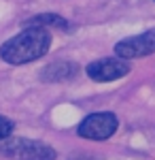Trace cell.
Listing matches in <instances>:
<instances>
[{
	"label": "cell",
	"mask_w": 155,
	"mask_h": 160,
	"mask_svg": "<svg viewBox=\"0 0 155 160\" xmlns=\"http://www.w3.org/2000/svg\"><path fill=\"white\" fill-rule=\"evenodd\" d=\"M51 49V32L45 28H24L19 34L11 37L7 43H2L0 47V58L19 66V64H28L34 62L43 56H47Z\"/></svg>",
	"instance_id": "cell-1"
},
{
	"label": "cell",
	"mask_w": 155,
	"mask_h": 160,
	"mask_svg": "<svg viewBox=\"0 0 155 160\" xmlns=\"http://www.w3.org/2000/svg\"><path fill=\"white\" fill-rule=\"evenodd\" d=\"M0 154L11 160H55L58 152L34 139H26V137H9L0 141Z\"/></svg>",
	"instance_id": "cell-2"
},
{
	"label": "cell",
	"mask_w": 155,
	"mask_h": 160,
	"mask_svg": "<svg viewBox=\"0 0 155 160\" xmlns=\"http://www.w3.org/2000/svg\"><path fill=\"white\" fill-rule=\"evenodd\" d=\"M119 128V120L115 113H92L87 115L83 122L79 124L77 135L81 139H89V141H106L117 132Z\"/></svg>",
	"instance_id": "cell-3"
},
{
	"label": "cell",
	"mask_w": 155,
	"mask_h": 160,
	"mask_svg": "<svg viewBox=\"0 0 155 160\" xmlns=\"http://www.w3.org/2000/svg\"><path fill=\"white\" fill-rule=\"evenodd\" d=\"M155 53V28L147 30L143 34L128 37L115 45V56L121 60H136V58H147Z\"/></svg>",
	"instance_id": "cell-4"
},
{
	"label": "cell",
	"mask_w": 155,
	"mask_h": 160,
	"mask_svg": "<svg viewBox=\"0 0 155 160\" xmlns=\"http://www.w3.org/2000/svg\"><path fill=\"white\" fill-rule=\"evenodd\" d=\"M130 62L121 60V58H102V60H96L92 64H87L85 73L89 79H94L98 83H106V81H117L121 77L130 73Z\"/></svg>",
	"instance_id": "cell-5"
},
{
	"label": "cell",
	"mask_w": 155,
	"mask_h": 160,
	"mask_svg": "<svg viewBox=\"0 0 155 160\" xmlns=\"http://www.w3.org/2000/svg\"><path fill=\"white\" fill-rule=\"evenodd\" d=\"M79 75V64L70 60H55L40 71V81L45 83H64Z\"/></svg>",
	"instance_id": "cell-6"
},
{
	"label": "cell",
	"mask_w": 155,
	"mask_h": 160,
	"mask_svg": "<svg viewBox=\"0 0 155 160\" xmlns=\"http://www.w3.org/2000/svg\"><path fill=\"white\" fill-rule=\"evenodd\" d=\"M26 28H53V30H62V32H68L70 30V24H68V19H64L62 15L58 13H40V15H36V17H30V19H26Z\"/></svg>",
	"instance_id": "cell-7"
},
{
	"label": "cell",
	"mask_w": 155,
	"mask_h": 160,
	"mask_svg": "<svg viewBox=\"0 0 155 160\" xmlns=\"http://www.w3.org/2000/svg\"><path fill=\"white\" fill-rule=\"evenodd\" d=\"M13 130H15V122L11 118H7V115H0V141L9 139L13 135Z\"/></svg>",
	"instance_id": "cell-8"
},
{
	"label": "cell",
	"mask_w": 155,
	"mask_h": 160,
	"mask_svg": "<svg viewBox=\"0 0 155 160\" xmlns=\"http://www.w3.org/2000/svg\"><path fill=\"white\" fill-rule=\"evenodd\" d=\"M85 160H94V158H85Z\"/></svg>",
	"instance_id": "cell-9"
}]
</instances>
